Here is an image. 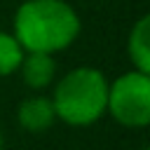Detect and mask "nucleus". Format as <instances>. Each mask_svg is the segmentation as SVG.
I'll return each instance as SVG.
<instances>
[{"instance_id": "1", "label": "nucleus", "mask_w": 150, "mask_h": 150, "mask_svg": "<svg viewBox=\"0 0 150 150\" xmlns=\"http://www.w3.org/2000/svg\"><path fill=\"white\" fill-rule=\"evenodd\" d=\"M77 33L80 19L63 0H28L14 14V38L23 52H61Z\"/></svg>"}, {"instance_id": "2", "label": "nucleus", "mask_w": 150, "mask_h": 150, "mask_svg": "<svg viewBox=\"0 0 150 150\" xmlns=\"http://www.w3.org/2000/svg\"><path fill=\"white\" fill-rule=\"evenodd\" d=\"M54 110L66 124L87 127L94 124L108 103V82L96 68H75L70 70L54 91Z\"/></svg>"}, {"instance_id": "3", "label": "nucleus", "mask_w": 150, "mask_h": 150, "mask_svg": "<svg viewBox=\"0 0 150 150\" xmlns=\"http://www.w3.org/2000/svg\"><path fill=\"white\" fill-rule=\"evenodd\" d=\"M105 110L122 127H148L150 122V75L141 70L124 73L112 84H108Z\"/></svg>"}, {"instance_id": "4", "label": "nucleus", "mask_w": 150, "mask_h": 150, "mask_svg": "<svg viewBox=\"0 0 150 150\" xmlns=\"http://www.w3.org/2000/svg\"><path fill=\"white\" fill-rule=\"evenodd\" d=\"M56 117V110H54V103L45 96H33V98H26L21 105H19V124L28 131H45L52 127Z\"/></svg>"}, {"instance_id": "5", "label": "nucleus", "mask_w": 150, "mask_h": 150, "mask_svg": "<svg viewBox=\"0 0 150 150\" xmlns=\"http://www.w3.org/2000/svg\"><path fill=\"white\" fill-rule=\"evenodd\" d=\"M21 75L26 80L28 87L33 89H42L47 87L52 80H54V59L52 54H45V52H28V56L21 59Z\"/></svg>"}, {"instance_id": "6", "label": "nucleus", "mask_w": 150, "mask_h": 150, "mask_svg": "<svg viewBox=\"0 0 150 150\" xmlns=\"http://www.w3.org/2000/svg\"><path fill=\"white\" fill-rule=\"evenodd\" d=\"M129 56L141 73H150V19L143 16L129 35Z\"/></svg>"}, {"instance_id": "7", "label": "nucleus", "mask_w": 150, "mask_h": 150, "mask_svg": "<svg viewBox=\"0 0 150 150\" xmlns=\"http://www.w3.org/2000/svg\"><path fill=\"white\" fill-rule=\"evenodd\" d=\"M23 59V47L9 33H0V75H9L19 70Z\"/></svg>"}, {"instance_id": "8", "label": "nucleus", "mask_w": 150, "mask_h": 150, "mask_svg": "<svg viewBox=\"0 0 150 150\" xmlns=\"http://www.w3.org/2000/svg\"><path fill=\"white\" fill-rule=\"evenodd\" d=\"M0 150H2V136H0Z\"/></svg>"}, {"instance_id": "9", "label": "nucleus", "mask_w": 150, "mask_h": 150, "mask_svg": "<svg viewBox=\"0 0 150 150\" xmlns=\"http://www.w3.org/2000/svg\"><path fill=\"white\" fill-rule=\"evenodd\" d=\"M143 150H148V148H143Z\"/></svg>"}]
</instances>
